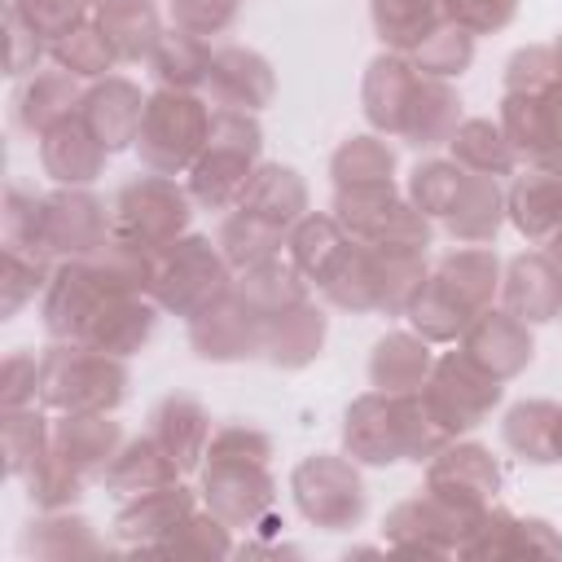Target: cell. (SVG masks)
Masks as SVG:
<instances>
[{
  "mask_svg": "<svg viewBox=\"0 0 562 562\" xmlns=\"http://www.w3.org/2000/svg\"><path fill=\"white\" fill-rule=\"evenodd\" d=\"M272 439L250 422H228L211 430L202 457V501L228 527H259L272 514L277 483L268 474Z\"/></svg>",
  "mask_w": 562,
  "mask_h": 562,
  "instance_id": "obj_1",
  "label": "cell"
},
{
  "mask_svg": "<svg viewBox=\"0 0 562 562\" xmlns=\"http://www.w3.org/2000/svg\"><path fill=\"white\" fill-rule=\"evenodd\" d=\"M347 452L364 465L430 461L452 435L435 422L422 391H369L347 408Z\"/></svg>",
  "mask_w": 562,
  "mask_h": 562,
  "instance_id": "obj_2",
  "label": "cell"
},
{
  "mask_svg": "<svg viewBox=\"0 0 562 562\" xmlns=\"http://www.w3.org/2000/svg\"><path fill=\"white\" fill-rule=\"evenodd\" d=\"M501 290V263L483 246H461L426 272L422 290L408 303V321L426 342H457L496 299Z\"/></svg>",
  "mask_w": 562,
  "mask_h": 562,
  "instance_id": "obj_3",
  "label": "cell"
},
{
  "mask_svg": "<svg viewBox=\"0 0 562 562\" xmlns=\"http://www.w3.org/2000/svg\"><path fill=\"white\" fill-rule=\"evenodd\" d=\"M127 395V364L88 342L57 338L40 356V404L57 413H110Z\"/></svg>",
  "mask_w": 562,
  "mask_h": 562,
  "instance_id": "obj_4",
  "label": "cell"
},
{
  "mask_svg": "<svg viewBox=\"0 0 562 562\" xmlns=\"http://www.w3.org/2000/svg\"><path fill=\"white\" fill-rule=\"evenodd\" d=\"M259 149H263L259 123L246 110L215 105L206 149L189 167V198L206 211H233L241 202L250 176L259 171Z\"/></svg>",
  "mask_w": 562,
  "mask_h": 562,
  "instance_id": "obj_5",
  "label": "cell"
},
{
  "mask_svg": "<svg viewBox=\"0 0 562 562\" xmlns=\"http://www.w3.org/2000/svg\"><path fill=\"white\" fill-rule=\"evenodd\" d=\"M211 119H215V110L198 92L158 88L145 101V119H140V132H136L140 162L149 171H162V176L189 171L198 162V154L206 149Z\"/></svg>",
  "mask_w": 562,
  "mask_h": 562,
  "instance_id": "obj_6",
  "label": "cell"
},
{
  "mask_svg": "<svg viewBox=\"0 0 562 562\" xmlns=\"http://www.w3.org/2000/svg\"><path fill=\"white\" fill-rule=\"evenodd\" d=\"M110 220H114V237L145 246V250H167L171 241L184 237L193 220V198L162 171L132 176L114 189Z\"/></svg>",
  "mask_w": 562,
  "mask_h": 562,
  "instance_id": "obj_7",
  "label": "cell"
},
{
  "mask_svg": "<svg viewBox=\"0 0 562 562\" xmlns=\"http://www.w3.org/2000/svg\"><path fill=\"white\" fill-rule=\"evenodd\" d=\"M228 290H233V268H228L224 250L211 246V237H180L158 255L149 299L162 312L193 321L198 312H206Z\"/></svg>",
  "mask_w": 562,
  "mask_h": 562,
  "instance_id": "obj_8",
  "label": "cell"
},
{
  "mask_svg": "<svg viewBox=\"0 0 562 562\" xmlns=\"http://www.w3.org/2000/svg\"><path fill=\"white\" fill-rule=\"evenodd\" d=\"M290 492H294L299 514L325 531H347L369 509V492H364V479L356 474V465L347 457H329V452L299 461L290 474Z\"/></svg>",
  "mask_w": 562,
  "mask_h": 562,
  "instance_id": "obj_9",
  "label": "cell"
},
{
  "mask_svg": "<svg viewBox=\"0 0 562 562\" xmlns=\"http://www.w3.org/2000/svg\"><path fill=\"white\" fill-rule=\"evenodd\" d=\"M422 400L435 413V422L457 439L461 430H474L496 404H501V378L479 369L461 347L439 356L430 378L422 382Z\"/></svg>",
  "mask_w": 562,
  "mask_h": 562,
  "instance_id": "obj_10",
  "label": "cell"
},
{
  "mask_svg": "<svg viewBox=\"0 0 562 562\" xmlns=\"http://www.w3.org/2000/svg\"><path fill=\"white\" fill-rule=\"evenodd\" d=\"M114 294H132L123 285L110 281V272L97 263V255L88 259H61L44 285V329L53 338L66 342H83L88 325L97 321V312L114 299Z\"/></svg>",
  "mask_w": 562,
  "mask_h": 562,
  "instance_id": "obj_11",
  "label": "cell"
},
{
  "mask_svg": "<svg viewBox=\"0 0 562 562\" xmlns=\"http://www.w3.org/2000/svg\"><path fill=\"white\" fill-rule=\"evenodd\" d=\"M474 518H465L461 509H452L448 501H439L435 492H417L408 501H400L386 522L382 536L391 549L400 553H422V558H448L461 549V540L470 536Z\"/></svg>",
  "mask_w": 562,
  "mask_h": 562,
  "instance_id": "obj_12",
  "label": "cell"
},
{
  "mask_svg": "<svg viewBox=\"0 0 562 562\" xmlns=\"http://www.w3.org/2000/svg\"><path fill=\"white\" fill-rule=\"evenodd\" d=\"M114 237L110 206L83 184H61L44 198V246L53 259H88Z\"/></svg>",
  "mask_w": 562,
  "mask_h": 562,
  "instance_id": "obj_13",
  "label": "cell"
},
{
  "mask_svg": "<svg viewBox=\"0 0 562 562\" xmlns=\"http://www.w3.org/2000/svg\"><path fill=\"white\" fill-rule=\"evenodd\" d=\"M426 492H435L439 501H448L465 518H479L483 509H492V496L501 492V465L483 443H452L448 439L430 457Z\"/></svg>",
  "mask_w": 562,
  "mask_h": 562,
  "instance_id": "obj_14",
  "label": "cell"
},
{
  "mask_svg": "<svg viewBox=\"0 0 562 562\" xmlns=\"http://www.w3.org/2000/svg\"><path fill=\"white\" fill-rule=\"evenodd\" d=\"M501 127L518 158L549 171L562 158V79L531 92H505Z\"/></svg>",
  "mask_w": 562,
  "mask_h": 562,
  "instance_id": "obj_15",
  "label": "cell"
},
{
  "mask_svg": "<svg viewBox=\"0 0 562 562\" xmlns=\"http://www.w3.org/2000/svg\"><path fill=\"white\" fill-rule=\"evenodd\" d=\"M268 325L272 321L259 307H250L237 290H228L189 321V342L202 360H246L268 347Z\"/></svg>",
  "mask_w": 562,
  "mask_h": 562,
  "instance_id": "obj_16",
  "label": "cell"
},
{
  "mask_svg": "<svg viewBox=\"0 0 562 562\" xmlns=\"http://www.w3.org/2000/svg\"><path fill=\"white\" fill-rule=\"evenodd\" d=\"M457 553L461 558H558L562 536L544 518H518L509 509H483Z\"/></svg>",
  "mask_w": 562,
  "mask_h": 562,
  "instance_id": "obj_17",
  "label": "cell"
},
{
  "mask_svg": "<svg viewBox=\"0 0 562 562\" xmlns=\"http://www.w3.org/2000/svg\"><path fill=\"white\" fill-rule=\"evenodd\" d=\"M505 211L527 241H536L549 259L562 263V176L540 167L531 176H518L505 198Z\"/></svg>",
  "mask_w": 562,
  "mask_h": 562,
  "instance_id": "obj_18",
  "label": "cell"
},
{
  "mask_svg": "<svg viewBox=\"0 0 562 562\" xmlns=\"http://www.w3.org/2000/svg\"><path fill=\"white\" fill-rule=\"evenodd\" d=\"M75 474H83L88 483L92 479H105L110 461L119 457L123 448V426L105 413H61L53 422V443H48Z\"/></svg>",
  "mask_w": 562,
  "mask_h": 562,
  "instance_id": "obj_19",
  "label": "cell"
},
{
  "mask_svg": "<svg viewBox=\"0 0 562 562\" xmlns=\"http://www.w3.org/2000/svg\"><path fill=\"white\" fill-rule=\"evenodd\" d=\"M193 492L180 483L167 487H149L140 496H132L119 514H114V536L132 549V553H149L158 540H167L189 514H193Z\"/></svg>",
  "mask_w": 562,
  "mask_h": 562,
  "instance_id": "obj_20",
  "label": "cell"
},
{
  "mask_svg": "<svg viewBox=\"0 0 562 562\" xmlns=\"http://www.w3.org/2000/svg\"><path fill=\"white\" fill-rule=\"evenodd\" d=\"M206 92L220 110H263L277 92V79H272V66L255 53V48H241V44H228V48H215L211 57V75H206Z\"/></svg>",
  "mask_w": 562,
  "mask_h": 562,
  "instance_id": "obj_21",
  "label": "cell"
},
{
  "mask_svg": "<svg viewBox=\"0 0 562 562\" xmlns=\"http://www.w3.org/2000/svg\"><path fill=\"white\" fill-rule=\"evenodd\" d=\"M461 351L479 364V369H487L492 378H501V382H509V378H518L527 364H531V334H527V321H518L514 312H483L465 334H461Z\"/></svg>",
  "mask_w": 562,
  "mask_h": 562,
  "instance_id": "obj_22",
  "label": "cell"
},
{
  "mask_svg": "<svg viewBox=\"0 0 562 562\" xmlns=\"http://www.w3.org/2000/svg\"><path fill=\"white\" fill-rule=\"evenodd\" d=\"M79 119L97 132V140L114 154V149H127L136 145V132H140V119H145V97L132 79L123 75H105L101 83H92L83 97H79Z\"/></svg>",
  "mask_w": 562,
  "mask_h": 562,
  "instance_id": "obj_23",
  "label": "cell"
},
{
  "mask_svg": "<svg viewBox=\"0 0 562 562\" xmlns=\"http://www.w3.org/2000/svg\"><path fill=\"white\" fill-rule=\"evenodd\" d=\"M501 294H505V312H514L518 321L527 325L553 321L562 312V263L549 259L544 250L514 255L505 268Z\"/></svg>",
  "mask_w": 562,
  "mask_h": 562,
  "instance_id": "obj_24",
  "label": "cell"
},
{
  "mask_svg": "<svg viewBox=\"0 0 562 562\" xmlns=\"http://www.w3.org/2000/svg\"><path fill=\"white\" fill-rule=\"evenodd\" d=\"M105 158L110 149L97 140V132L75 114H66L61 123H53L44 136H40V162H44V176H53L57 184H92L101 171H105Z\"/></svg>",
  "mask_w": 562,
  "mask_h": 562,
  "instance_id": "obj_25",
  "label": "cell"
},
{
  "mask_svg": "<svg viewBox=\"0 0 562 562\" xmlns=\"http://www.w3.org/2000/svg\"><path fill=\"white\" fill-rule=\"evenodd\" d=\"M417 79H422V66L404 53H382L369 61L364 70V114L378 132L386 136H400L404 127V114H408V101L417 92Z\"/></svg>",
  "mask_w": 562,
  "mask_h": 562,
  "instance_id": "obj_26",
  "label": "cell"
},
{
  "mask_svg": "<svg viewBox=\"0 0 562 562\" xmlns=\"http://www.w3.org/2000/svg\"><path fill=\"white\" fill-rule=\"evenodd\" d=\"M501 220H505V193H501L496 176H479V171H465L461 176L457 193L448 198V206L439 215V224L457 241H465V246L492 241L496 228H501Z\"/></svg>",
  "mask_w": 562,
  "mask_h": 562,
  "instance_id": "obj_27",
  "label": "cell"
},
{
  "mask_svg": "<svg viewBox=\"0 0 562 562\" xmlns=\"http://www.w3.org/2000/svg\"><path fill=\"white\" fill-rule=\"evenodd\" d=\"M237 211H246V215H255V220H263V224H272L281 233H290L307 215V184H303V176L294 167L268 162V167H259L250 176Z\"/></svg>",
  "mask_w": 562,
  "mask_h": 562,
  "instance_id": "obj_28",
  "label": "cell"
},
{
  "mask_svg": "<svg viewBox=\"0 0 562 562\" xmlns=\"http://www.w3.org/2000/svg\"><path fill=\"white\" fill-rule=\"evenodd\" d=\"M457 123H461V97L439 75L422 70L417 92H413L408 114H404V127H400V140L413 149H435V145L452 140Z\"/></svg>",
  "mask_w": 562,
  "mask_h": 562,
  "instance_id": "obj_29",
  "label": "cell"
},
{
  "mask_svg": "<svg viewBox=\"0 0 562 562\" xmlns=\"http://www.w3.org/2000/svg\"><path fill=\"white\" fill-rule=\"evenodd\" d=\"M154 325H158V303H149V294H114L88 325L83 342L110 356H132L149 342Z\"/></svg>",
  "mask_w": 562,
  "mask_h": 562,
  "instance_id": "obj_30",
  "label": "cell"
},
{
  "mask_svg": "<svg viewBox=\"0 0 562 562\" xmlns=\"http://www.w3.org/2000/svg\"><path fill=\"white\" fill-rule=\"evenodd\" d=\"M149 435L180 461V470H193L206 457L211 443V417L193 395H167L149 413Z\"/></svg>",
  "mask_w": 562,
  "mask_h": 562,
  "instance_id": "obj_31",
  "label": "cell"
},
{
  "mask_svg": "<svg viewBox=\"0 0 562 562\" xmlns=\"http://www.w3.org/2000/svg\"><path fill=\"white\" fill-rule=\"evenodd\" d=\"M22 553L48 558V562H75V558H101L110 549H105V540H97L88 518L66 514V509H44V518H35L22 531Z\"/></svg>",
  "mask_w": 562,
  "mask_h": 562,
  "instance_id": "obj_32",
  "label": "cell"
},
{
  "mask_svg": "<svg viewBox=\"0 0 562 562\" xmlns=\"http://www.w3.org/2000/svg\"><path fill=\"white\" fill-rule=\"evenodd\" d=\"M79 97H83V92H79V83H75L70 70H61V66H53V70H35V75L18 88V97H13L18 127L44 136L53 123H61L66 114L79 110Z\"/></svg>",
  "mask_w": 562,
  "mask_h": 562,
  "instance_id": "obj_33",
  "label": "cell"
},
{
  "mask_svg": "<svg viewBox=\"0 0 562 562\" xmlns=\"http://www.w3.org/2000/svg\"><path fill=\"white\" fill-rule=\"evenodd\" d=\"M180 474H184L180 461L145 430L140 439H132V443L119 448V457H114L110 470H105V487L119 492V496H140V492H149V487L180 483Z\"/></svg>",
  "mask_w": 562,
  "mask_h": 562,
  "instance_id": "obj_34",
  "label": "cell"
},
{
  "mask_svg": "<svg viewBox=\"0 0 562 562\" xmlns=\"http://www.w3.org/2000/svg\"><path fill=\"white\" fill-rule=\"evenodd\" d=\"M325 329H329V325H325V312H321L312 299H303V303L285 307L281 316H272L263 356H268L277 369H303V364H312V360L321 356Z\"/></svg>",
  "mask_w": 562,
  "mask_h": 562,
  "instance_id": "obj_35",
  "label": "cell"
},
{
  "mask_svg": "<svg viewBox=\"0 0 562 562\" xmlns=\"http://www.w3.org/2000/svg\"><path fill=\"white\" fill-rule=\"evenodd\" d=\"M430 369H435L430 342L422 334H404V329L378 338V347L369 356V378L378 391H422Z\"/></svg>",
  "mask_w": 562,
  "mask_h": 562,
  "instance_id": "obj_36",
  "label": "cell"
},
{
  "mask_svg": "<svg viewBox=\"0 0 562 562\" xmlns=\"http://www.w3.org/2000/svg\"><path fill=\"white\" fill-rule=\"evenodd\" d=\"M505 443L522 457V461H558V435H562V408L549 404V400H522L505 413V426H501Z\"/></svg>",
  "mask_w": 562,
  "mask_h": 562,
  "instance_id": "obj_37",
  "label": "cell"
},
{
  "mask_svg": "<svg viewBox=\"0 0 562 562\" xmlns=\"http://www.w3.org/2000/svg\"><path fill=\"white\" fill-rule=\"evenodd\" d=\"M211 48L206 40L189 35V31H171L158 40L154 57H149V75L158 88H176V92H193V88H206V75H211Z\"/></svg>",
  "mask_w": 562,
  "mask_h": 562,
  "instance_id": "obj_38",
  "label": "cell"
},
{
  "mask_svg": "<svg viewBox=\"0 0 562 562\" xmlns=\"http://www.w3.org/2000/svg\"><path fill=\"white\" fill-rule=\"evenodd\" d=\"M233 290H237L250 307H259L268 321L281 316L285 307H294V303L307 299V281H303V272H299L290 259H281V255L268 259V263L246 268L241 277H233Z\"/></svg>",
  "mask_w": 562,
  "mask_h": 562,
  "instance_id": "obj_39",
  "label": "cell"
},
{
  "mask_svg": "<svg viewBox=\"0 0 562 562\" xmlns=\"http://www.w3.org/2000/svg\"><path fill=\"white\" fill-rule=\"evenodd\" d=\"M369 18L391 53H413L435 26H443L439 0H369Z\"/></svg>",
  "mask_w": 562,
  "mask_h": 562,
  "instance_id": "obj_40",
  "label": "cell"
},
{
  "mask_svg": "<svg viewBox=\"0 0 562 562\" xmlns=\"http://www.w3.org/2000/svg\"><path fill=\"white\" fill-rule=\"evenodd\" d=\"M448 145H452V158L465 171H479V176H509L514 162H518L505 127L492 123V119H465V123H457V132H452Z\"/></svg>",
  "mask_w": 562,
  "mask_h": 562,
  "instance_id": "obj_41",
  "label": "cell"
},
{
  "mask_svg": "<svg viewBox=\"0 0 562 562\" xmlns=\"http://www.w3.org/2000/svg\"><path fill=\"white\" fill-rule=\"evenodd\" d=\"M347 228L334 220V215H303L294 228H290V263L303 272V281L321 285V277L329 272V263L338 259V250L347 246Z\"/></svg>",
  "mask_w": 562,
  "mask_h": 562,
  "instance_id": "obj_42",
  "label": "cell"
},
{
  "mask_svg": "<svg viewBox=\"0 0 562 562\" xmlns=\"http://www.w3.org/2000/svg\"><path fill=\"white\" fill-rule=\"evenodd\" d=\"M48 439H53V422H48L35 404L4 408V422H0L4 474H9V479H26V474H31V465L48 452Z\"/></svg>",
  "mask_w": 562,
  "mask_h": 562,
  "instance_id": "obj_43",
  "label": "cell"
},
{
  "mask_svg": "<svg viewBox=\"0 0 562 562\" xmlns=\"http://www.w3.org/2000/svg\"><path fill=\"white\" fill-rule=\"evenodd\" d=\"M285 241H290V233H281V228H272V224H263V220H255V215H246V211H237V206H233V215L220 224V237H215V246L224 250L228 268H237V272L277 259Z\"/></svg>",
  "mask_w": 562,
  "mask_h": 562,
  "instance_id": "obj_44",
  "label": "cell"
},
{
  "mask_svg": "<svg viewBox=\"0 0 562 562\" xmlns=\"http://www.w3.org/2000/svg\"><path fill=\"white\" fill-rule=\"evenodd\" d=\"M48 57H53L61 70H70L75 79L105 75V70L119 61V53H114V44H110V35L101 31L97 18H83L79 26H70L66 35H57V40L48 44Z\"/></svg>",
  "mask_w": 562,
  "mask_h": 562,
  "instance_id": "obj_45",
  "label": "cell"
},
{
  "mask_svg": "<svg viewBox=\"0 0 562 562\" xmlns=\"http://www.w3.org/2000/svg\"><path fill=\"white\" fill-rule=\"evenodd\" d=\"M395 171V154L386 140L378 136H351L334 149L329 158V176H334V189H351V184H378V180H391Z\"/></svg>",
  "mask_w": 562,
  "mask_h": 562,
  "instance_id": "obj_46",
  "label": "cell"
},
{
  "mask_svg": "<svg viewBox=\"0 0 562 562\" xmlns=\"http://www.w3.org/2000/svg\"><path fill=\"white\" fill-rule=\"evenodd\" d=\"M48 263H53V255H44V250L4 246V268H0V316L4 321L48 285V277H53Z\"/></svg>",
  "mask_w": 562,
  "mask_h": 562,
  "instance_id": "obj_47",
  "label": "cell"
},
{
  "mask_svg": "<svg viewBox=\"0 0 562 562\" xmlns=\"http://www.w3.org/2000/svg\"><path fill=\"white\" fill-rule=\"evenodd\" d=\"M149 553H162V558H228L233 553V540H228V522L215 518L211 509L206 514H189L167 540H158Z\"/></svg>",
  "mask_w": 562,
  "mask_h": 562,
  "instance_id": "obj_48",
  "label": "cell"
},
{
  "mask_svg": "<svg viewBox=\"0 0 562 562\" xmlns=\"http://www.w3.org/2000/svg\"><path fill=\"white\" fill-rule=\"evenodd\" d=\"M101 31L110 35L119 61H149L158 40H162V26H158V13L154 4H140V9H123V13H105L97 18Z\"/></svg>",
  "mask_w": 562,
  "mask_h": 562,
  "instance_id": "obj_49",
  "label": "cell"
},
{
  "mask_svg": "<svg viewBox=\"0 0 562 562\" xmlns=\"http://www.w3.org/2000/svg\"><path fill=\"white\" fill-rule=\"evenodd\" d=\"M53 443V439H48ZM83 487H88V479L83 474H75L53 448L31 465V474H26V496H31V505L35 509H70L79 496H83Z\"/></svg>",
  "mask_w": 562,
  "mask_h": 562,
  "instance_id": "obj_50",
  "label": "cell"
},
{
  "mask_svg": "<svg viewBox=\"0 0 562 562\" xmlns=\"http://www.w3.org/2000/svg\"><path fill=\"white\" fill-rule=\"evenodd\" d=\"M413 61H417L426 75L452 79V75H461V70L474 61V35L461 31V26H452V22H443V26H435V31L413 48Z\"/></svg>",
  "mask_w": 562,
  "mask_h": 562,
  "instance_id": "obj_51",
  "label": "cell"
},
{
  "mask_svg": "<svg viewBox=\"0 0 562 562\" xmlns=\"http://www.w3.org/2000/svg\"><path fill=\"white\" fill-rule=\"evenodd\" d=\"M0 233H4V246H18V250H44V198L9 184L4 189V211H0Z\"/></svg>",
  "mask_w": 562,
  "mask_h": 562,
  "instance_id": "obj_52",
  "label": "cell"
},
{
  "mask_svg": "<svg viewBox=\"0 0 562 562\" xmlns=\"http://www.w3.org/2000/svg\"><path fill=\"white\" fill-rule=\"evenodd\" d=\"M461 176H465V167H461L457 158H430V162H417V167H413V176H408L413 206L439 220V215H443V206H448V198L457 193Z\"/></svg>",
  "mask_w": 562,
  "mask_h": 562,
  "instance_id": "obj_53",
  "label": "cell"
},
{
  "mask_svg": "<svg viewBox=\"0 0 562 562\" xmlns=\"http://www.w3.org/2000/svg\"><path fill=\"white\" fill-rule=\"evenodd\" d=\"M439 9H443V22H452L470 35H487V31H501L514 22L518 0H439Z\"/></svg>",
  "mask_w": 562,
  "mask_h": 562,
  "instance_id": "obj_54",
  "label": "cell"
},
{
  "mask_svg": "<svg viewBox=\"0 0 562 562\" xmlns=\"http://www.w3.org/2000/svg\"><path fill=\"white\" fill-rule=\"evenodd\" d=\"M237 18V0H171V22L176 31H189L198 40L228 31Z\"/></svg>",
  "mask_w": 562,
  "mask_h": 562,
  "instance_id": "obj_55",
  "label": "cell"
},
{
  "mask_svg": "<svg viewBox=\"0 0 562 562\" xmlns=\"http://www.w3.org/2000/svg\"><path fill=\"white\" fill-rule=\"evenodd\" d=\"M40 400V360L31 351H9L0 364V404L22 408Z\"/></svg>",
  "mask_w": 562,
  "mask_h": 562,
  "instance_id": "obj_56",
  "label": "cell"
},
{
  "mask_svg": "<svg viewBox=\"0 0 562 562\" xmlns=\"http://www.w3.org/2000/svg\"><path fill=\"white\" fill-rule=\"evenodd\" d=\"M4 31H9V57H4V70L9 75H35L40 70V57L48 53V40L26 26L9 4H4Z\"/></svg>",
  "mask_w": 562,
  "mask_h": 562,
  "instance_id": "obj_57",
  "label": "cell"
},
{
  "mask_svg": "<svg viewBox=\"0 0 562 562\" xmlns=\"http://www.w3.org/2000/svg\"><path fill=\"white\" fill-rule=\"evenodd\" d=\"M140 4H149V0H88L92 18H105V13H123V9H140Z\"/></svg>",
  "mask_w": 562,
  "mask_h": 562,
  "instance_id": "obj_58",
  "label": "cell"
},
{
  "mask_svg": "<svg viewBox=\"0 0 562 562\" xmlns=\"http://www.w3.org/2000/svg\"><path fill=\"white\" fill-rule=\"evenodd\" d=\"M553 53H558V66H562V35L553 40Z\"/></svg>",
  "mask_w": 562,
  "mask_h": 562,
  "instance_id": "obj_59",
  "label": "cell"
},
{
  "mask_svg": "<svg viewBox=\"0 0 562 562\" xmlns=\"http://www.w3.org/2000/svg\"><path fill=\"white\" fill-rule=\"evenodd\" d=\"M549 171H553V176H562V158H558V162H553V167H549Z\"/></svg>",
  "mask_w": 562,
  "mask_h": 562,
  "instance_id": "obj_60",
  "label": "cell"
},
{
  "mask_svg": "<svg viewBox=\"0 0 562 562\" xmlns=\"http://www.w3.org/2000/svg\"><path fill=\"white\" fill-rule=\"evenodd\" d=\"M558 461H562V435H558Z\"/></svg>",
  "mask_w": 562,
  "mask_h": 562,
  "instance_id": "obj_61",
  "label": "cell"
}]
</instances>
